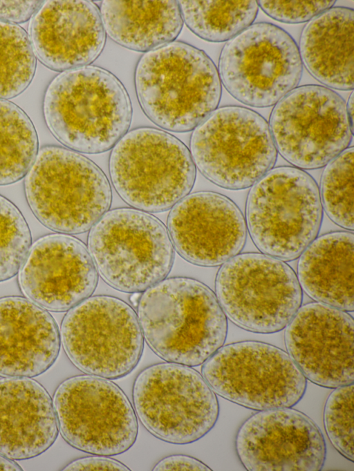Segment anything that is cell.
Segmentation results:
<instances>
[{
    "instance_id": "6da1fadb",
    "label": "cell",
    "mask_w": 354,
    "mask_h": 471,
    "mask_svg": "<svg viewBox=\"0 0 354 471\" xmlns=\"http://www.w3.org/2000/svg\"><path fill=\"white\" fill-rule=\"evenodd\" d=\"M137 309L143 337L166 361L198 366L225 341L227 317L214 293L195 279H163L143 291Z\"/></svg>"
},
{
    "instance_id": "7a4b0ae2",
    "label": "cell",
    "mask_w": 354,
    "mask_h": 471,
    "mask_svg": "<svg viewBox=\"0 0 354 471\" xmlns=\"http://www.w3.org/2000/svg\"><path fill=\"white\" fill-rule=\"evenodd\" d=\"M44 116L53 135L70 149L105 152L127 133L132 109L120 80L100 67L65 70L46 90Z\"/></svg>"
},
{
    "instance_id": "3957f363",
    "label": "cell",
    "mask_w": 354,
    "mask_h": 471,
    "mask_svg": "<svg viewBox=\"0 0 354 471\" xmlns=\"http://www.w3.org/2000/svg\"><path fill=\"white\" fill-rule=\"evenodd\" d=\"M135 87L148 118L172 132L194 129L217 108L221 97V81L210 57L176 41L141 57Z\"/></svg>"
},
{
    "instance_id": "277c9868",
    "label": "cell",
    "mask_w": 354,
    "mask_h": 471,
    "mask_svg": "<svg viewBox=\"0 0 354 471\" xmlns=\"http://www.w3.org/2000/svg\"><path fill=\"white\" fill-rule=\"evenodd\" d=\"M24 189L36 218L62 233L89 230L111 203V186L102 170L82 154L57 146L39 151Z\"/></svg>"
},
{
    "instance_id": "5b68a950",
    "label": "cell",
    "mask_w": 354,
    "mask_h": 471,
    "mask_svg": "<svg viewBox=\"0 0 354 471\" xmlns=\"http://www.w3.org/2000/svg\"><path fill=\"white\" fill-rule=\"evenodd\" d=\"M109 172L124 201L145 212L171 208L190 192L196 178L187 147L169 133L150 127L131 130L115 144Z\"/></svg>"
},
{
    "instance_id": "8992f818",
    "label": "cell",
    "mask_w": 354,
    "mask_h": 471,
    "mask_svg": "<svg viewBox=\"0 0 354 471\" xmlns=\"http://www.w3.org/2000/svg\"><path fill=\"white\" fill-rule=\"evenodd\" d=\"M245 213L257 247L270 256L292 260L316 238L322 204L309 174L297 167L279 166L252 185Z\"/></svg>"
},
{
    "instance_id": "52a82bcc",
    "label": "cell",
    "mask_w": 354,
    "mask_h": 471,
    "mask_svg": "<svg viewBox=\"0 0 354 471\" xmlns=\"http://www.w3.org/2000/svg\"><path fill=\"white\" fill-rule=\"evenodd\" d=\"M88 247L103 280L126 293H141L162 280L174 263V247L164 224L136 209L106 211L91 227Z\"/></svg>"
},
{
    "instance_id": "ba28073f",
    "label": "cell",
    "mask_w": 354,
    "mask_h": 471,
    "mask_svg": "<svg viewBox=\"0 0 354 471\" xmlns=\"http://www.w3.org/2000/svg\"><path fill=\"white\" fill-rule=\"evenodd\" d=\"M190 151L207 179L230 190L252 186L272 169L277 157L266 119L239 106L212 112L194 128Z\"/></svg>"
},
{
    "instance_id": "9c48e42d",
    "label": "cell",
    "mask_w": 354,
    "mask_h": 471,
    "mask_svg": "<svg viewBox=\"0 0 354 471\" xmlns=\"http://www.w3.org/2000/svg\"><path fill=\"white\" fill-rule=\"evenodd\" d=\"M136 415L159 439L178 445L194 443L216 425L219 404L203 376L174 363L146 367L133 387Z\"/></svg>"
},
{
    "instance_id": "30bf717a",
    "label": "cell",
    "mask_w": 354,
    "mask_h": 471,
    "mask_svg": "<svg viewBox=\"0 0 354 471\" xmlns=\"http://www.w3.org/2000/svg\"><path fill=\"white\" fill-rule=\"evenodd\" d=\"M216 296L232 322L260 334L284 329L302 300L301 286L290 267L257 253L238 254L223 263L216 276Z\"/></svg>"
},
{
    "instance_id": "8fae6325",
    "label": "cell",
    "mask_w": 354,
    "mask_h": 471,
    "mask_svg": "<svg viewBox=\"0 0 354 471\" xmlns=\"http://www.w3.org/2000/svg\"><path fill=\"white\" fill-rule=\"evenodd\" d=\"M61 340L75 367L106 379L131 373L144 347L135 311L110 296L88 297L70 309L62 323Z\"/></svg>"
},
{
    "instance_id": "7c38bea8",
    "label": "cell",
    "mask_w": 354,
    "mask_h": 471,
    "mask_svg": "<svg viewBox=\"0 0 354 471\" xmlns=\"http://www.w3.org/2000/svg\"><path fill=\"white\" fill-rule=\"evenodd\" d=\"M202 376L215 394L259 411L295 406L307 387L288 353L259 341L222 346L203 363Z\"/></svg>"
},
{
    "instance_id": "4fadbf2b",
    "label": "cell",
    "mask_w": 354,
    "mask_h": 471,
    "mask_svg": "<svg viewBox=\"0 0 354 471\" xmlns=\"http://www.w3.org/2000/svg\"><path fill=\"white\" fill-rule=\"evenodd\" d=\"M218 75L227 91L252 107L276 104L300 81L303 63L293 38L268 22L250 25L224 45Z\"/></svg>"
},
{
    "instance_id": "5bb4252c",
    "label": "cell",
    "mask_w": 354,
    "mask_h": 471,
    "mask_svg": "<svg viewBox=\"0 0 354 471\" xmlns=\"http://www.w3.org/2000/svg\"><path fill=\"white\" fill-rule=\"evenodd\" d=\"M269 127L277 151L300 169L326 165L348 147L353 131L343 98L315 84L296 87L280 99Z\"/></svg>"
},
{
    "instance_id": "9a60e30c",
    "label": "cell",
    "mask_w": 354,
    "mask_h": 471,
    "mask_svg": "<svg viewBox=\"0 0 354 471\" xmlns=\"http://www.w3.org/2000/svg\"><path fill=\"white\" fill-rule=\"evenodd\" d=\"M53 403L63 438L77 450L115 456L127 452L136 441L135 410L120 387L106 378H68L57 388Z\"/></svg>"
},
{
    "instance_id": "2e32d148",
    "label": "cell",
    "mask_w": 354,
    "mask_h": 471,
    "mask_svg": "<svg viewBox=\"0 0 354 471\" xmlns=\"http://www.w3.org/2000/svg\"><path fill=\"white\" fill-rule=\"evenodd\" d=\"M235 449L250 471H319L326 446L317 425L292 407L260 410L239 427Z\"/></svg>"
},
{
    "instance_id": "e0dca14e",
    "label": "cell",
    "mask_w": 354,
    "mask_h": 471,
    "mask_svg": "<svg viewBox=\"0 0 354 471\" xmlns=\"http://www.w3.org/2000/svg\"><path fill=\"white\" fill-rule=\"evenodd\" d=\"M285 328L288 354L306 378L328 388L353 383L354 322L346 311L308 303Z\"/></svg>"
},
{
    "instance_id": "ac0fdd59",
    "label": "cell",
    "mask_w": 354,
    "mask_h": 471,
    "mask_svg": "<svg viewBox=\"0 0 354 471\" xmlns=\"http://www.w3.org/2000/svg\"><path fill=\"white\" fill-rule=\"evenodd\" d=\"M97 271L86 246L66 234H50L30 247L19 284L32 302L52 311L69 310L90 297Z\"/></svg>"
},
{
    "instance_id": "d6986e66",
    "label": "cell",
    "mask_w": 354,
    "mask_h": 471,
    "mask_svg": "<svg viewBox=\"0 0 354 471\" xmlns=\"http://www.w3.org/2000/svg\"><path fill=\"white\" fill-rule=\"evenodd\" d=\"M172 244L187 261L213 267L239 254L247 236L246 223L237 206L214 192L187 195L169 214Z\"/></svg>"
},
{
    "instance_id": "ffe728a7",
    "label": "cell",
    "mask_w": 354,
    "mask_h": 471,
    "mask_svg": "<svg viewBox=\"0 0 354 471\" xmlns=\"http://www.w3.org/2000/svg\"><path fill=\"white\" fill-rule=\"evenodd\" d=\"M30 41L48 68L68 70L87 66L103 50L106 35L100 10L91 1H47L32 17Z\"/></svg>"
},
{
    "instance_id": "44dd1931",
    "label": "cell",
    "mask_w": 354,
    "mask_h": 471,
    "mask_svg": "<svg viewBox=\"0 0 354 471\" xmlns=\"http://www.w3.org/2000/svg\"><path fill=\"white\" fill-rule=\"evenodd\" d=\"M60 334L53 317L28 298H0V376L35 377L55 362Z\"/></svg>"
},
{
    "instance_id": "7402d4cb",
    "label": "cell",
    "mask_w": 354,
    "mask_h": 471,
    "mask_svg": "<svg viewBox=\"0 0 354 471\" xmlns=\"http://www.w3.org/2000/svg\"><path fill=\"white\" fill-rule=\"evenodd\" d=\"M53 403L46 389L28 377L0 379V453L12 460L37 456L58 435Z\"/></svg>"
},
{
    "instance_id": "603a6c76",
    "label": "cell",
    "mask_w": 354,
    "mask_h": 471,
    "mask_svg": "<svg viewBox=\"0 0 354 471\" xmlns=\"http://www.w3.org/2000/svg\"><path fill=\"white\" fill-rule=\"evenodd\" d=\"M353 10L332 7L304 28L299 48L302 63L324 85L353 90Z\"/></svg>"
},
{
    "instance_id": "cb8c5ba5",
    "label": "cell",
    "mask_w": 354,
    "mask_h": 471,
    "mask_svg": "<svg viewBox=\"0 0 354 471\" xmlns=\"http://www.w3.org/2000/svg\"><path fill=\"white\" fill-rule=\"evenodd\" d=\"M353 250L352 232H332L315 239L299 256L301 287L319 302L353 311Z\"/></svg>"
},
{
    "instance_id": "d4e9b609",
    "label": "cell",
    "mask_w": 354,
    "mask_h": 471,
    "mask_svg": "<svg viewBox=\"0 0 354 471\" xmlns=\"http://www.w3.org/2000/svg\"><path fill=\"white\" fill-rule=\"evenodd\" d=\"M99 10L109 37L139 52L174 41L183 24L178 2L173 0H106Z\"/></svg>"
},
{
    "instance_id": "484cf974",
    "label": "cell",
    "mask_w": 354,
    "mask_h": 471,
    "mask_svg": "<svg viewBox=\"0 0 354 471\" xmlns=\"http://www.w3.org/2000/svg\"><path fill=\"white\" fill-rule=\"evenodd\" d=\"M183 21L200 38L210 42L232 39L252 24L257 1H179Z\"/></svg>"
},
{
    "instance_id": "4316f807",
    "label": "cell",
    "mask_w": 354,
    "mask_h": 471,
    "mask_svg": "<svg viewBox=\"0 0 354 471\" xmlns=\"http://www.w3.org/2000/svg\"><path fill=\"white\" fill-rule=\"evenodd\" d=\"M38 153L36 131L16 104L0 99V185L25 177Z\"/></svg>"
},
{
    "instance_id": "83f0119b",
    "label": "cell",
    "mask_w": 354,
    "mask_h": 471,
    "mask_svg": "<svg viewBox=\"0 0 354 471\" xmlns=\"http://www.w3.org/2000/svg\"><path fill=\"white\" fill-rule=\"evenodd\" d=\"M35 68V55L26 32L0 20V99L24 92L33 79Z\"/></svg>"
},
{
    "instance_id": "f1b7e54d",
    "label": "cell",
    "mask_w": 354,
    "mask_h": 471,
    "mask_svg": "<svg viewBox=\"0 0 354 471\" xmlns=\"http://www.w3.org/2000/svg\"><path fill=\"white\" fill-rule=\"evenodd\" d=\"M353 147L347 148L329 162L321 179L322 204L339 226L353 230Z\"/></svg>"
},
{
    "instance_id": "f546056e",
    "label": "cell",
    "mask_w": 354,
    "mask_h": 471,
    "mask_svg": "<svg viewBox=\"0 0 354 471\" xmlns=\"http://www.w3.org/2000/svg\"><path fill=\"white\" fill-rule=\"evenodd\" d=\"M31 241L28 225L20 211L0 195V282L19 272Z\"/></svg>"
},
{
    "instance_id": "4dcf8cb0",
    "label": "cell",
    "mask_w": 354,
    "mask_h": 471,
    "mask_svg": "<svg viewBox=\"0 0 354 471\" xmlns=\"http://www.w3.org/2000/svg\"><path fill=\"white\" fill-rule=\"evenodd\" d=\"M353 383L335 388L324 408V425L334 448L353 461Z\"/></svg>"
},
{
    "instance_id": "1f68e13d",
    "label": "cell",
    "mask_w": 354,
    "mask_h": 471,
    "mask_svg": "<svg viewBox=\"0 0 354 471\" xmlns=\"http://www.w3.org/2000/svg\"><path fill=\"white\" fill-rule=\"evenodd\" d=\"M335 1H258V6L271 18L286 23L311 20L332 8Z\"/></svg>"
},
{
    "instance_id": "d6a6232c",
    "label": "cell",
    "mask_w": 354,
    "mask_h": 471,
    "mask_svg": "<svg viewBox=\"0 0 354 471\" xmlns=\"http://www.w3.org/2000/svg\"><path fill=\"white\" fill-rule=\"evenodd\" d=\"M44 3V1H0V20L12 23L25 22Z\"/></svg>"
},
{
    "instance_id": "836d02e7",
    "label": "cell",
    "mask_w": 354,
    "mask_h": 471,
    "mask_svg": "<svg viewBox=\"0 0 354 471\" xmlns=\"http://www.w3.org/2000/svg\"><path fill=\"white\" fill-rule=\"evenodd\" d=\"M88 456L76 459L68 464L64 470H130L121 462L109 457Z\"/></svg>"
},
{
    "instance_id": "e575fe53",
    "label": "cell",
    "mask_w": 354,
    "mask_h": 471,
    "mask_svg": "<svg viewBox=\"0 0 354 471\" xmlns=\"http://www.w3.org/2000/svg\"><path fill=\"white\" fill-rule=\"evenodd\" d=\"M153 470H212L207 465L192 456L174 454L161 459Z\"/></svg>"
},
{
    "instance_id": "d590c367",
    "label": "cell",
    "mask_w": 354,
    "mask_h": 471,
    "mask_svg": "<svg viewBox=\"0 0 354 471\" xmlns=\"http://www.w3.org/2000/svg\"><path fill=\"white\" fill-rule=\"evenodd\" d=\"M0 470L21 471V468L12 459L0 453Z\"/></svg>"
},
{
    "instance_id": "8d00e7d4",
    "label": "cell",
    "mask_w": 354,
    "mask_h": 471,
    "mask_svg": "<svg viewBox=\"0 0 354 471\" xmlns=\"http://www.w3.org/2000/svg\"><path fill=\"white\" fill-rule=\"evenodd\" d=\"M346 110L351 126L353 127V93L352 92L348 103L346 104Z\"/></svg>"
},
{
    "instance_id": "74e56055",
    "label": "cell",
    "mask_w": 354,
    "mask_h": 471,
    "mask_svg": "<svg viewBox=\"0 0 354 471\" xmlns=\"http://www.w3.org/2000/svg\"><path fill=\"white\" fill-rule=\"evenodd\" d=\"M141 293H133L131 296V302L135 306L138 305V301L140 300Z\"/></svg>"
}]
</instances>
